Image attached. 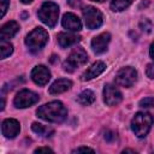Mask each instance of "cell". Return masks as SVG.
Wrapping results in <instances>:
<instances>
[{
    "instance_id": "cell-14",
    "label": "cell",
    "mask_w": 154,
    "mask_h": 154,
    "mask_svg": "<svg viewBox=\"0 0 154 154\" xmlns=\"http://www.w3.org/2000/svg\"><path fill=\"white\" fill-rule=\"evenodd\" d=\"M106 70V64L103 61H96L94 63L81 77L82 81H89V79H93L97 76H100L103 71Z\"/></svg>"
},
{
    "instance_id": "cell-13",
    "label": "cell",
    "mask_w": 154,
    "mask_h": 154,
    "mask_svg": "<svg viewBox=\"0 0 154 154\" xmlns=\"http://www.w3.org/2000/svg\"><path fill=\"white\" fill-rule=\"evenodd\" d=\"M61 24L65 29L70 30V31H79L82 29V23H81V19L71 13V12H67L63 16V19H61Z\"/></svg>"
},
{
    "instance_id": "cell-9",
    "label": "cell",
    "mask_w": 154,
    "mask_h": 154,
    "mask_svg": "<svg viewBox=\"0 0 154 154\" xmlns=\"http://www.w3.org/2000/svg\"><path fill=\"white\" fill-rule=\"evenodd\" d=\"M123 100L119 89L112 84H106L103 88V101L107 106H116Z\"/></svg>"
},
{
    "instance_id": "cell-16",
    "label": "cell",
    "mask_w": 154,
    "mask_h": 154,
    "mask_svg": "<svg viewBox=\"0 0 154 154\" xmlns=\"http://www.w3.org/2000/svg\"><path fill=\"white\" fill-rule=\"evenodd\" d=\"M19 30V25L17 22L14 20H10L7 23H5L2 26H1V30H0V38L1 40H8V38H12Z\"/></svg>"
},
{
    "instance_id": "cell-18",
    "label": "cell",
    "mask_w": 154,
    "mask_h": 154,
    "mask_svg": "<svg viewBox=\"0 0 154 154\" xmlns=\"http://www.w3.org/2000/svg\"><path fill=\"white\" fill-rule=\"evenodd\" d=\"M77 101H78L81 105H83V106H89V105H91V103L95 101V94H94L91 90H89V89L83 90V91L78 95Z\"/></svg>"
},
{
    "instance_id": "cell-21",
    "label": "cell",
    "mask_w": 154,
    "mask_h": 154,
    "mask_svg": "<svg viewBox=\"0 0 154 154\" xmlns=\"http://www.w3.org/2000/svg\"><path fill=\"white\" fill-rule=\"evenodd\" d=\"M0 52H1V59H5L7 58L10 54H12L13 52V46L12 43L7 42L6 40H1V43H0Z\"/></svg>"
},
{
    "instance_id": "cell-10",
    "label": "cell",
    "mask_w": 154,
    "mask_h": 154,
    "mask_svg": "<svg viewBox=\"0 0 154 154\" xmlns=\"http://www.w3.org/2000/svg\"><path fill=\"white\" fill-rule=\"evenodd\" d=\"M31 79L37 85H46L51 79V72L45 65H37L31 71Z\"/></svg>"
},
{
    "instance_id": "cell-23",
    "label": "cell",
    "mask_w": 154,
    "mask_h": 154,
    "mask_svg": "<svg viewBox=\"0 0 154 154\" xmlns=\"http://www.w3.org/2000/svg\"><path fill=\"white\" fill-rule=\"evenodd\" d=\"M140 26H141V29H142L143 31H146V32H150V31H152V28H153L152 23H150L148 19H144V22H141Z\"/></svg>"
},
{
    "instance_id": "cell-2",
    "label": "cell",
    "mask_w": 154,
    "mask_h": 154,
    "mask_svg": "<svg viewBox=\"0 0 154 154\" xmlns=\"http://www.w3.org/2000/svg\"><path fill=\"white\" fill-rule=\"evenodd\" d=\"M152 124H153V117L149 113L138 112L134 116L131 120V130L137 137L142 138L147 136V134L152 128Z\"/></svg>"
},
{
    "instance_id": "cell-26",
    "label": "cell",
    "mask_w": 154,
    "mask_h": 154,
    "mask_svg": "<svg viewBox=\"0 0 154 154\" xmlns=\"http://www.w3.org/2000/svg\"><path fill=\"white\" fill-rule=\"evenodd\" d=\"M81 152H90V153H94V149L88 148V147H79V148L73 149V153H81Z\"/></svg>"
},
{
    "instance_id": "cell-15",
    "label": "cell",
    "mask_w": 154,
    "mask_h": 154,
    "mask_svg": "<svg viewBox=\"0 0 154 154\" xmlns=\"http://www.w3.org/2000/svg\"><path fill=\"white\" fill-rule=\"evenodd\" d=\"M72 85V82L67 78H59L57 81H54L52 83V85L49 87L48 89V93L52 94V95H55V94H61L66 90H69Z\"/></svg>"
},
{
    "instance_id": "cell-25",
    "label": "cell",
    "mask_w": 154,
    "mask_h": 154,
    "mask_svg": "<svg viewBox=\"0 0 154 154\" xmlns=\"http://www.w3.org/2000/svg\"><path fill=\"white\" fill-rule=\"evenodd\" d=\"M146 73L149 78H154V64H148L147 65V70Z\"/></svg>"
},
{
    "instance_id": "cell-6",
    "label": "cell",
    "mask_w": 154,
    "mask_h": 154,
    "mask_svg": "<svg viewBox=\"0 0 154 154\" xmlns=\"http://www.w3.org/2000/svg\"><path fill=\"white\" fill-rule=\"evenodd\" d=\"M83 18H84L87 28L90 30L100 28L103 23L102 13L94 6H87L83 10Z\"/></svg>"
},
{
    "instance_id": "cell-20",
    "label": "cell",
    "mask_w": 154,
    "mask_h": 154,
    "mask_svg": "<svg viewBox=\"0 0 154 154\" xmlns=\"http://www.w3.org/2000/svg\"><path fill=\"white\" fill-rule=\"evenodd\" d=\"M31 129H32V131L34 132H36V134H38V135H41V136H51L54 131H53V129H49V128H47V126H43L42 124H40V123H32L31 124Z\"/></svg>"
},
{
    "instance_id": "cell-22",
    "label": "cell",
    "mask_w": 154,
    "mask_h": 154,
    "mask_svg": "<svg viewBox=\"0 0 154 154\" xmlns=\"http://www.w3.org/2000/svg\"><path fill=\"white\" fill-rule=\"evenodd\" d=\"M140 106L144 108H149L154 106V97H144L140 101Z\"/></svg>"
},
{
    "instance_id": "cell-5",
    "label": "cell",
    "mask_w": 154,
    "mask_h": 154,
    "mask_svg": "<svg viewBox=\"0 0 154 154\" xmlns=\"http://www.w3.org/2000/svg\"><path fill=\"white\" fill-rule=\"evenodd\" d=\"M88 61V54L83 48H75L70 55L67 57V59L64 61L63 67L65 71L67 72H73L77 67L84 65Z\"/></svg>"
},
{
    "instance_id": "cell-3",
    "label": "cell",
    "mask_w": 154,
    "mask_h": 154,
    "mask_svg": "<svg viewBox=\"0 0 154 154\" xmlns=\"http://www.w3.org/2000/svg\"><path fill=\"white\" fill-rule=\"evenodd\" d=\"M37 16L42 23H45L49 28H53V26H55V24L58 22L59 7L57 4L52 2V1H46L41 5L38 12H37Z\"/></svg>"
},
{
    "instance_id": "cell-4",
    "label": "cell",
    "mask_w": 154,
    "mask_h": 154,
    "mask_svg": "<svg viewBox=\"0 0 154 154\" xmlns=\"http://www.w3.org/2000/svg\"><path fill=\"white\" fill-rule=\"evenodd\" d=\"M48 41V32L43 28H35L25 37V45L31 52H37L45 47Z\"/></svg>"
},
{
    "instance_id": "cell-33",
    "label": "cell",
    "mask_w": 154,
    "mask_h": 154,
    "mask_svg": "<svg viewBox=\"0 0 154 154\" xmlns=\"http://www.w3.org/2000/svg\"><path fill=\"white\" fill-rule=\"evenodd\" d=\"M23 4H30V2H32V0H20Z\"/></svg>"
},
{
    "instance_id": "cell-1",
    "label": "cell",
    "mask_w": 154,
    "mask_h": 154,
    "mask_svg": "<svg viewBox=\"0 0 154 154\" xmlns=\"http://www.w3.org/2000/svg\"><path fill=\"white\" fill-rule=\"evenodd\" d=\"M37 117L49 123H61L67 117V109L60 101H51L42 105L36 111Z\"/></svg>"
},
{
    "instance_id": "cell-24",
    "label": "cell",
    "mask_w": 154,
    "mask_h": 154,
    "mask_svg": "<svg viewBox=\"0 0 154 154\" xmlns=\"http://www.w3.org/2000/svg\"><path fill=\"white\" fill-rule=\"evenodd\" d=\"M0 4H1V17H4L10 6V0H0Z\"/></svg>"
},
{
    "instance_id": "cell-12",
    "label": "cell",
    "mask_w": 154,
    "mask_h": 154,
    "mask_svg": "<svg viewBox=\"0 0 154 154\" xmlns=\"http://www.w3.org/2000/svg\"><path fill=\"white\" fill-rule=\"evenodd\" d=\"M109 41H111V35L108 32H102L91 40V49L94 51V53L101 54L106 52Z\"/></svg>"
},
{
    "instance_id": "cell-28",
    "label": "cell",
    "mask_w": 154,
    "mask_h": 154,
    "mask_svg": "<svg viewBox=\"0 0 154 154\" xmlns=\"http://www.w3.org/2000/svg\"><path fill=\"white\" fill-rule=\"evenodd\" d=\"M69 5L72 6V7H81V0H67Z\"/></svg>"
},
{
    "instance_id": "cell-31",
    "label": "cell",
    "mask_w": 154,
    "mask_h": 154,
    "mask_svg": "<svg viewBox=\"0 0 154 154\" xmlns=\"http://www.w3.org/2000/svg\"><path fill=\"white\" fill-rule=\"evenodd\" d=\"M123 153H135V150H132V149H124Z\"/></svg>"
},
{
    "instance_id": "cell-17",
    "label": "cell",
    "mask_w": 154,
    "mask_h": 154,
    "mask_svg": "<svg viewBox=\"0 0 154 154\" xmlns=\"http://www.w3.org/2000/svg\"><path fill=\"white\" fill-rule=\"evenodd\" d=\"M79 40H81V37L72 34V32H60L58 35V43L63 48L70 47V46L77 43Z\"/></svg>"
},
{
    "instance_id": "cell-19",
    "label": "cell",
    "mask_w": 154,
    "mask_h": 154,
    "mask_svg": "<svg viewBox=\"0 0 154 154\" xmlns=\"http://www.w3.org/2000/svg\"><path fill=\"white\" fill-rule=\"evenodd\" d=\"M134 0H112L111 1V10L114 12H120L129 7Z\"/></svg>"
},
{
    "instance_id": "cell-34",
    "label": "cell",
    "mask_w": 154,
    "mask_h": 154,
    "mask_svg": "<svg viewBox=\"0 0 154 154\" xmlns=\"http://www.w3.org/2000/svg\"><path fill=\"white\" fill-rule=\"evenodd\" d=\"M91 1H95V2H103L105 0H91Z\"/></svg>"
},
{
    "instance_id": "cell-30",
    "label": "cell",
    "mask_w": 154,
    "mask_h": 154,
    "mask_svg": "<svg viewBox=\"0 0 154 154\" xmlns=\"http://www.w3.org/2000/svg\"><path fill=\"white\" fill-rule=\"evenodd\" d=\"M149 54H150V58L154 60V43L150 45V48H149Z\"/></svg>"
},
{
    "instance_id": "cell-29",
    "label": "cell",
    "mask_w": 154,
    "mask_h": 154,
    "mask_svg": "<svg viewBox=\"0 0 154 154\" xmlns=\"http://www.w3.org/2000/svg\"><path fill=\"white\" fill-rule=\"evenodd\" d=\"M42 152H46V153H53V150L51 149V148H48V147H42V148H37V149H35V153H42Z\"/></svg>"
},
{
    "instance_id": "cell-32",
    "label": "cell",
    "mask_w": 154,
    "mask_h": 154,
    "mask_svg": "<svg viewBox=\"0 0 154 154\" xmlns=\"http://www.w3.org/2000/svg\"><path fill=\"white\" fill-rule=\"evenodd\" d=\"M4 107H5V100H4V97H2V100H1V111L4 109Z\"/></svg>"
},
{
    "instance_id": "cell-11",
    "label": "cell",
    "mask_w": 154,
    "mask_h": 154,
    "mask_svg": "<svg viewBox=\"0 0 154 154\" xmlns=\"http://www.w3.org/2000/svg\"><path fill=\"white\" fill-rule=\"evenodd\" d=\"M19 130H20V125H19V122L13 119V118H7L2 122L1 124V131H2V135L7 138H13L16 137L18 134H19Z\"/></svg>"
},
{
    "instance_id": "cell-7",
    "label": "cell",
    "mask_w": 154,
    "mask_h": 154,
    "mask_svg": "<svg viewBox=\"0 0 154 154\" xmlns=\"http://www.w3.org/2000/svg\"><path fill=\"white\" fill-rule=\"evenodd\" d=\"M136 81H137V71L131 66L122 67L116 75V83L124 88L132 87Z\"/></svg>"
},
{
    "instance_id": "cell-27",
    "label": "cell",
    "mask_w": 154,
    "mask_h": 154,
    "mask_svg": "<svg viewBox=\"0 0 154 154\" xmlns=\"http://www.w3.org/2000/svg\"><path fill=\"white\" fill-rule=\"evenodd\" d=\"M105 138L107 140V141H113L114 138H116V134L114 132H112V131H107L106 132V135H105Z\"/></svg>"
},
{
    "instance_id": "cell-8",
    "label": "cell",
    "mask_w": 154,
    "mask_h": 154,
    "mask_svg": "<svg viewBox=\"0 0 154 154\" xmlns=\"http://www.w3.org/2000/svg\"><path fill=\"white\" fill-rule=\"evenodd\" d=\"M38 100H40V96L36 93L28 89H23L19 93H17V95L13 99V103L17 108H26L35 105Z\"/></svg>"
}]
</instances>
